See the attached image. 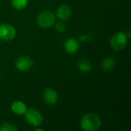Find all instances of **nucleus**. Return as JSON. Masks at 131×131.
I'll list each match as a JSON object with an SVG mask.
<instances>
[{
    "label": "nucleus",
    "instance_id": "nucleus-8",
    "mask_svg": "<svg viewBox=\"0 0 131 131\" xmlns=\"http://www.w3.org/2000/svg\"><path fill=\"white\" fill-rule=\"evenodd\" d=\"M64 48L67 53L68 54H75L78 51L80 48V44L79 41L74 38H70L66 39V41L64 43Z\"/></svg>",
    "mask_w": 131,
    "mask_h": 131
},
{
    "label": "nucleus",
    "instance_id": "nucleus-9",
    "mask_svg": "<svg viewBox=\"0 0 131 131\" xmlns=\"http://www.w3.org/2000/svg\"><path fill=\"white\" fill-rule=\"evenodd\" d=\"M72 9L69 5H62L58 7L56 12V15L61 21H67L70 19V18L72 16Z\"/></svg>",
    "mask_w": 131,
    "mask_h": 131
},
{
    "label": "nucleus",
    "instance_id": "nucleus-10",
    "mask_svg": "<svg viewBox=\"0 0 131 131\" xmlns=\"http://www.w3.org/2000/svg\"><path fill=\"white\" fill-rule=\"evenodd\" d=\"M11 110L14 114L20 116V115H24L26 111L28 110V108H27V105L24 102L21 101H16L12 104Z\"/></svg>",
    "mask_w": 131,
    "mask_h": 131
},
{
    "label": "nucleus",
    "instance_id": "nucleus-2",
    "mask_svg": "<svg viewBox=\"0 0 131 131\" xmlns=\"http://www.w3.org/2000/svg\"><path fill=\"white\" fill-rule=\"evenodd\" d=\"M55 15L50 11H43L40 12L36 18L37 24L42 28H49L55 22Z\"/></svg>",
    "mask_w": 131,
    "mask_h": 131
},
{
    "label": "nucleus",
    "instance_id": "nucleus-5",
    "mask_svg": "<svg viewBox=\"0 0 131 131\" xmlns=\"http://www.w3.org/2000/svg\"><path fill=\"white\" fill-rule=\"evenodd\" d=\"M16 36V30L14 26L9 24L0 25V39L5 41L13 40Z\"/></svg>",
    "mask_w": 131,
    "mask_h": 131
},
{
    "label": "nucleus",
    "instance_id": "nucleus-16",
    "mask_svg": "<svg viewBox=\"0 0 131 131\" xmlns=\"http://www.w3.org/2000/svg\"><path fill=\"white\" fill-rule=\"evenodd\" d=\"M44 130L43 129H41V128H35V131H43Z\"/></svg>",
    "mask_w": 131,
    "mask_h": 131
},
{
    "label": "nucleus",
    "instance_id": "nucleus-14",
    "mask_svg": "<svg viewBox=\"0 0 131 131\" xmlns=\"http://www.w3.org/2000/svg\"><path fill=\"white\" fill-rule=\"evenodd\" d=\"M18 128L9 123H4L0 125V131H17Z\"/></svg>",
    "mask_w": 131,
    "mask_h": 131
},
{
    "label": "nucleus",
    "instance_id": "nucleus-3",
    "mask_svg": "<svg viewBox=\"0 0 131 131\" xmlns=\"http://www.w3.org/2000/svg\"><path fill=\"white\" fill-rule=\"evenodd\" d=\"M127 40L128 38L126 33L123 31H118L111 37L110 41L111 47L114 50L120 51L126 48L127 45Z\"/></svg>",
    "mask_w": 131,
    "mask_h": 131
},
{
    "label": "nucleus",
    "instance_id": "nucleus-1",
    "mask_svg": "<svg viewBox=\"0 0 131 131\" xmlns=\"http://www.w3.org/2000/svg\"><path fill=\"white\" fill-rule=\"evenodd\" d=\"M101 117L94 113L85 114L81 121V127L85 131H96L101 127Z\"/></svg>",
    "mask_w": 131,
    "mask_h": 131
},
{
    "label": "nucleus",
    "instance_id": "nucleus-7",
    "mask_svg": "<svg viewBox=\"0 0 131 131\" xmlns=\"http://www.w3.org/2000/svg\"><path fill=\"white\" fill-rule=\"evenodd\" d=\"M42 97L45 103L49 105H54L57 103L58 96L57 91L54 89L51 88H48L44 91Z\"/></svg>",
    "mask_w": 131,
    "mask_h": 131
},
{
    "label": "nucleus",
    "instance_id": "nucleus-11",
    "mask_svg": "<svg viewBox=\"0 0 131 131\" xmlns=\"http://www.w3.org/2000/svg\"><path fill=\"white\" fill-rule=\"evenodd\" d=\"M115 60L112 58H105L101 62V68L106 71H111L115 67Z\"/></svg>",
    "mask_w": 131,
    "mask_h": 131
},
{
    "label": "nucleus",
    "instance_id": "nucleus-12",
    "mask_svg": "<svg viewBox=\"0 0 131 131\" xmlns=\"http://www.w3.org/2000/svg\"><path fill=\"white\" fill-rule=\"evenodd\" d=\"M78 69L82 71V72H89L91 70V64L90 62V61H88V59H81L78 62Z\"/></svg>",
    "mask_w": 131,
    "mask_h": 131
},
{
    "label": "nucleus",
    "instance_id": "nucleus-13",
    "mask_svg": "<svg viewBox=\"0 0 131 131\" xmlns=\"http://www.w3.org/2000/svg\"><path fill=\"white\" fill-rule=\"evenodd\" d=\"M12 7L16 10L24 9L28 5V0H11Z\"/></svg>",
    "mask_w": 131,
    "mask_h": 131
},
{
    "label": "nucleus",
    "instance_id": "nucleus-6",
    "mask_svg": "<svg viewBox=\"0 0 131 131\" xmlns=\"http://www.w3.org/2000/svg\"><path fill=\"white\" fill-rule=\"evenodd\" d=\"M15 67L16 68L20 71H29L32 67H33V61L32 59L26 55H23V56H20L18 57L16 61H15Z\"/></svg>",
    "mask_w": 131,
    "mask_h": 131
},
{
    "label": "nucleus",
    "instance_id": "nucleus-17",
    "mask_svg": "<svg viewBox=\"0 0 131 131\" xmlns=\"http://www.w3.org/2000/svg\"><path fill=\"white\" fill-rule=\"evenodd\" d=\"M0 77H1V74H0Z\"/></svg>",
    "mask_w": 131,
    "mask_h": 131
},
{
    "label": "nucleus",
    "instance_id": "nucleus-15",
    "mask_svg": "<svg viewBox=\"0 0 131 131\" xmlns=\"http://www.w3.org/2000/svg\"><path fill=\"white\" fill-rule=\"evenodd\" d=\"M54 29H55L58 32H60V33L64 31L65 29H66V25H65V24L64 23V21H57V22L55 21L54 24Z\"/></svg>",
    "mask_w": 131,
    "mask_h": 131
},
{
    "label": "nucleus",
    "instance_id": "nucleus-4",
    "mask_svg": "<svg viewBox=\"0 0 131 131\" xmlns=\"http://www.w3.org/2000/svg\"><path fill=\"white\" fill-rule=\"evenodd\" d=\"M25 120L26 122L33 127H39L43 123V116L40 111L36 109H28L25 113Z\"/></svg>",
    "mask_w": 131,
    "mask_h": 131
}]
</instances>
